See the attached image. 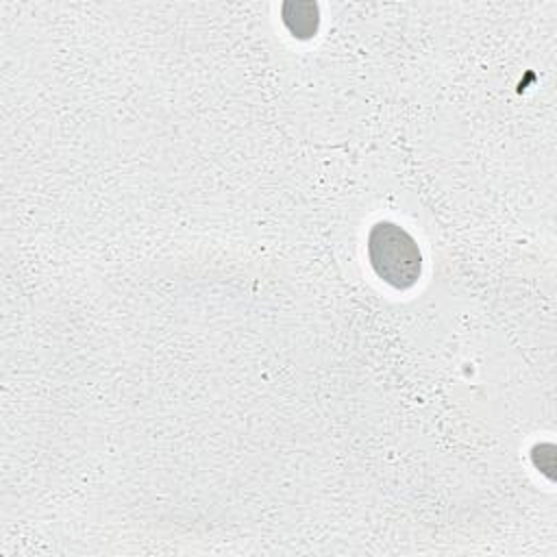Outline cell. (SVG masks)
<instances>
[{"label":"cell","mask_w":557,"mask_h":557,"mask_svg":"<svg viewBox=\"0 0 557 557\" xmlns=\"http://www.w3.org/2000/svg\"><path fill=\"white\" fill-rule=\"evenodd\" d=\"M281 17L296 39H311L320 26V9L309 0H292L281 7Z\"/></svg>","instance_id":"cell-2"},{"label":"cell","mask_w":557,"mask_h":557,"mask_svg":"<svg viewBox=\"0 0 557 557\" xmlns=\"http://www.w3.org/2000/svg\"><path fill=\"white\" fill-rule=\"evenodd\" d=\"M368 259L374 274L394 289H409L422 274L416 239L394 222H376L368 235Z\"/></svg>","instance_id":"cell-1"}]
</instances>
